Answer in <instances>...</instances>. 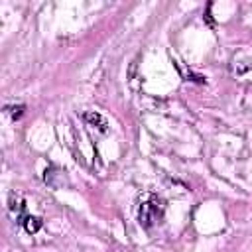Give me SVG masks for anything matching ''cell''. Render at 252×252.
Wrapping results in <instances>:
<instances>
[{"mask_svg": "<svg viewBox=\"0 0 252 252\" xmlns=\"http://www.w3.org/2000/svg\"><path fill=\"white\" fill-rule=\"evenodd\" d=\"M83 118L89 122V124H93V126H96L100 132H106L108 130V124H106V120L98 114V112H85L83 114Z\"/></svg>", "mask_w": 252, "mask_h": 252, "instance_id": "3", "label": "cell"}, {"mask_svg": "<svg viewBox=\"0 0 252 252\" xmlns=\"http://www.w3.org/2000/svg\"><path fill=\"white\" fill-rule=\"evenodd\" d=\"M4 110L14 118V120H18V118H22V114H24V110H26V104H16V106H4Z\"/></svg>", "mask_w": 252, "mask_h": 252, "instance_id": "4", "label": "cell"}, {"mask_svg": "<svg viewBox=\"0 0 252 252\" xmlns=\"http://www.w3.org/2000/svg\"><path fill=\"white\" fill-rule=\"evenodd\" d=\"M163 211H165L163 201H161L158 195H148V201H144V203L140 205L138 222H140L144 228H152L154 224L161 222Z\"/></svg>", "mask_w": 252, "mask_h": 252, "instance_id": "1", "label": "cell"}, {"mask_svg": "<svg viewBox=\"0 0 252 252\" xmlns=\"http://www.w3.org/2000/svg\"><path fill=\"white\" fill-rule=\"evenodd\" d=\"M187 81H195V83H199V85H205V83H207L203 75H197V73H193V71L187 73Z\"/></svg>", "mask_w": 252, "mask_h": 252, "instance_id": "5", "label": "cell"}, {"mask_svg": "<svg viewBox=\"0 0 252 252\" xmlns=\"http://www.w3.org/2000/svg\"><path fill=\"white\" fill-rule=\"evenodd\" d=\"M211 8H213V4L209 2V4H207V14H205L203 18H205V22H207L209 26H215V20H213V16H211Z\"/></svg>", "mask_w": 252, "mask_h": 252, "instance_id": "6", "label": "cell"}, {"mask_svg": "<svg viewBox=\"0 0 252 252\" xmlns=\"http://www.w3.org/2000/svg\"><path fill=\"white\" fill-rule=\"evenodd\" d=\"M20 222L24 224L26 232H30V234H35V232L43 226V220H41L39 217H33V215H26L24 219H20Z\"/></svg>", "mask_w": 252, "mask_h": 252, "instance_id": "2", "label": "cell"}]
</instances>
